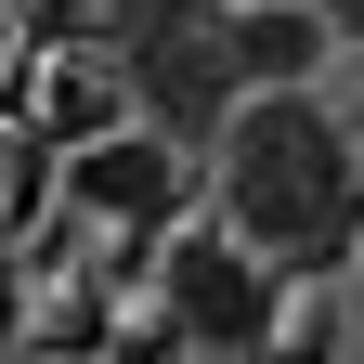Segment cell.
<instances>
[{
  "label": "cell",
  "instance_id": "6da1fadb",
  "mask_svg": "<svg viewBox=\"0 0 364 364\" xmlns=\"http://www.w3.org/2000/svg\"><path fill=\"white\" fill-rule=\"evenodd\" d=\"M364 208V144L326 91H247L221 117V235L273 273H326Z\"/></svg>",
  "mask_w": 364,
  "mask_h": 364
},
{
  "label": "cell",
  "instance_id": "7a4b0ae2",
  "mask_svg": "<svg viewBox=\"0 0 364 364\" xmlns=\"http://www.w3.org/2000/svg\"><path fill=\"white\" fill-rule=\"evenodd\" d=\"M105 65L130 91V117L156 130V144H221V117H235V53H221V14L208 0H130L117 39H105Z\"/></svg>",
  "mask_w": 364,
  "mask_h": 364
},
{
  "label": "cell",
  "instance_id": "3957f363",
  "mask_svg": "<svg viewBox=\"0 0 364 364\" xmlns=\"http://www.w3.org/2000/svg\"><path fill=\"white\" fill-rule=\"evenodd\" d=\"M156 312L196 351H273V326H287V273L273 260H247L235 235H221V221H182V235L156 247Z\"/></svg>",
  "mask_w": 364,
  "mask_h": 364
},
{
  "label": "cell",
  "instance_id": "277c9868",
  "mask_svg": "<svg viewBox=\"0 0 364 364\" xmlns=\"http://www.w3.org/2000/svg\"><path fill=\"white\" fill-rule=\"evenodd\" d=\"M182 196H196V169H182V144H156V130H105V144L65 156V208L117 221V235H182Z\"/></svg>",
  "mask_w": 364,
  "mask_h": 364
},
{
  "label": "cell",
  "instance_id": "5b68a950",
  "mask_svg": "<svg viewBox=\"0 0 364 364\" xmlns=\"http://www.w3.org/2000/svg\"><path fill=\"white\" fill-rule=\"evenodd\" d=\"M221 53H235V105H247V91H312V65H326L338 39H326L312 0H247V14H221Z\"/></svg>",
  "mask_w": 364,
  "mask_h": 364
},
{
  "label": "cell",
  "instance_id": "8992f818",
  "mask_svg": "<svg viewBox=\"0 0 364 364\" xmlns=\"http://www.w3.org/2000/svg\"><path fill=\"white\" fill-rule=\"evenodd\" d=\"M312 14H326V39H338V53H364V0H312Z\"/></svg>",
  "mask_w": 364,
  "mask_h": 364
},
{
  "label": "cell",
  "instance_id": "52a82bcc",
  "mask_svg": "<svg viewBox=\"0 0 364 364\" xmlns=\"http://www.w3.org/2000/svg\"><path fill=\"white\" fill-rule=\"evenodd\" d=\"M14 326H26V273L0 260V351H14Z\"/></svg>",
  "mask_w": 364,
  "mask_h": 364
},
{
  "label": "cell",
  "instance_id": "ba28073f",
  "mask_svg": "<svg viewBox=\"0 0 364 364\" xmlns=\"http://www.w3.org/2000/svg\"><path fill=\"white\" fill-rule=\"evenodd\" d=\"M221 14H247V0H221Z\"/></svg>",
  "mask_w": 364,
  "mask_h": 364
}]
</instances>
